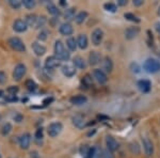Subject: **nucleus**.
<instances>
[{"label":"nucleus","mask_w":160,"mask_h":158,"mask_svg":"<svg viewBox=\"0 0 160 158\" xmlns=\"http://www.w3.org/2000/svg\"><path fill=\"white\" fill-rule=\"evenodd\" d=\"M55 55L60 61H68L71 58V54L64 47V44L60 40L56 41L55 43Z\"/></svg>","instance_id":"obj_1"},{"label":"nucleus","mask_w":160,"mask_h":158,"mask_svg":"<svg viewBox=\"0 0 160 158\" xmlns=\"http://www.w3.org/2000/svg\"><path fill=\"white\" fill-rule=\"evenodd\" d=\"M143 69H145L148 73L149 74H154L160 69V63L159 61H157L156 59H148L143 64Z\"/></svg>","instance_id":"obj_2"},{"label":"nucleus","mask_w":160,"mask_h":158,"mask_svg":"<svg viewBox=\"0 0 160 158\" xmlns=\"http://www.w3.org/2000/svg\"><path fill=\"white\" fill-rule=\"evenodd\" d=\"M9 45L16 51H20V53H24V51H26L25 44L19 38L14 37V38H9Z\"/></svg>","instance_id":"obj_3"},{"label":"nucleus","mask_w":160,"mask_h":158,"mask_svg":"<svg viewBox=\"0 0 160 158\" xmlns=\"http://www.w3.org/2000/svg\"><path fill=\"white\" fill-rule=\"evenodd\" d=\"M62 129H63V125H62V123L60 122H53V123H51L48 125L47 127V133L49 135L50 137H57L59 134L62 131Z\"/></svg>","instance_id":"obj_4"},{"label":"nucleus","mask_w":160,"mask_h":158,"mask_svg":"<svg viewBox=\"0 0 160 158\" xmlns=\"http://www.w3.org/2000/svg\"><path fill=\"white\" fill-rule=\"evenodd\" d=\"M26 72H27V69H26L25 64L18 63L15 66L14 71H13V79L16 80V81H19V80L25 76Z\"/></svg>","instance_id":"obj_5"},{"label":"nucleus","mask_w":160,"mask_h":158,"mask_svg":"<svg viewBox=\"0 0 160 158\" xmlns=\"http://www.w3.org/2000/svg\"><path fill=\"white\" fill-rule=\"evenodd\" d=\"M93 78L100 84H104L108 81L107 74L100 69H95L94 71H93Z\"/></svg>","instance_id":"obj_6"},{"label":"nucleus","mask_w":160,"mask_h":158,"mask_svg":"<svg viewBox=\"0 0 160 158\" xmlns=\"http://www.w3.org/2000/svg\"><path fill=\"white\" fill-rule=\"evenodd\" d=\"M102 38H104V31H102V29L97 28V29H95L92 32L91 40H92V43L94 44L95 46L100 45V43L102 42Z\"/></svg>","instance_id":"obj_7"},{"label":"nucleus","mask_w":160,"mask_h":158,"mask_svg":"<svg viewBox=\"0 0 160 158\" xmlns=\"http://www.w3.org/2000/svg\"><path fill=\"white\" fill-rule=\"evenodd\" d=\"M60 66V60L56 56H50L46 59L45 61V67L47 69H53L56 67Z\"/></svg>","instance_id":"obj_8"},{"label":"nucleus","mask_w":160,"mask_h":158,"mask_svg":"<svg viewBox=\"0 0 160 158\" xmlns=\"http://www.w3.org/2000/svg\"><path fill=\"white\" fill-rule=\"evenodd\" d=\"M106 145H107V150H109L110 152H115L118 149V141L113 138L112 136H107L106 137Z\"/></svg>","instance_id":"obj_9"},{"label":"nucleus","mask_w":160,"mask_h":158,"mask_svg":"<svg viewBox=\"0 0 160 158\" xmlns=\"http://www.w3.org/2000/svg\"><path fill=\"white\" fill-rule=\"evenodd\" d=\"M95 153V147H91L89 145H82L80 147V154L83 158H93Z\"/></svg>","instance_id":"obj_10"},{"label":"nucleus","mask_w":160,"mask_h":158,"mask_svg":"<svg viewBox=\"0 0 160 158\" xmlns=\"http://www.w3.org/2000/svg\"><path fill=\"white\" fill-rule=\"evenodd\" d=\"M142 143H143V147H144V151H145V154L148 156H152L154 153V144L153 142L151 141L148 138H143L142 139Z\"/></svg>","instance_id":"obj_11"},{"label":"nucleus","mask_w":160,"mask_h":158,"mask_svg":"<svg viewBox=\"0 0 160 158\" xmlns=\"http://www.w3.org/2000/svg\"><path fill=\"white\" fill-rule=\"evenodd\" d=\"M139 33H140V28L139 27H129L125 30L124 34H125V38L127 40H132L136 37H138Z\"/></svg>","instance_id":"obj_12"},{"label":"nucleus","mask_w":160,"mask_h":158,"mask_svg":"<svg viewBox=\"0 0 160 158\" xmlns=\"http://www.w3.org/2000/svg\"><path fill=\"white\" fill-rule=\"evenodd\" d=\"M30 142H31V136L29 133H25L24 135L20 136L19 145L22 150H27L30 146Z\"/></svg>","instance_id":"obj_13"},{"label":"nucleus","mask_w":160,"mask_h":158,"mask_svg":"<svg viewBox=\"0 0 160 158\" xmlns=\"http://www.w3.org/2000/svg\"><path fill=\"white\" fill-rule=\"evenodd\" d=\"M102 61V55L96 50H93L89 55V63L90 65H96Z\"/></svg>","instance_id":"obj_14"},{"label":"nucleus","mask_w":160,"mask_h":158,"mask_svg":"<svg viewBox=\"0 0 160 158\" xmlns=\"http://www.w3.org/2000/svg\"><path fill=\"white\" fill-rule=\"evenodd\" d=\"M72 121H73V124L77 128L81 129L86 126V119L81 115H75L73 118H72Z\"/></svg>","instance_id":"obj_15"},{"label":"nucleus","mask_w":160,"mask_h":158,"mask_svg":"<svg viewBox=\"0 0 160 158\" xmlns=\"http://www.w3.org/2000/svg\"><path fill=\"white\" fill-rule=\"evenodd\" d=\"M27 28H28L27 24H26L25 20H22V19H16L14 22V24H13V29L19 33L25 32V31L27 30Z\"/></svg>","instance_id":"obj_16"},{"label":"nucleus","mask_w":160,"mask_h":158,"mask_svg":"<svg viewBox=\"0 0 160 158\" xmlns=\"http://www.w3.org/2000/svg\"><path fill=\"white\" fill-rule=\"evenodd\" d=\"M59 31L63 35H72L74 32V28L69 23H63L59 28Z\"/></svg>","instance_id":"obj_17"},{"label":"nucleus","mask_w":160,"mask_h":158,"mask_svg":"<svg viewBox=\"0 0 160 158\" xmlns=\"http://www.w3.org/2000/svg\"><path fill=\"white\" fill-rule=\"evenodd\" d=\"M31 47H32L33 51H34V54L38 57L45 55L46 53V47L44 45H42V44L38 43V42H33L32 45H31Z\"/></svg>","instance_id":"obj_18"},{"label":"nucleus","mask_w":160,"mask_h":158,"mask_svg":"<svg viewBox=\"0 0 160 158\" xmlns=\"http://www.w3.org/2000/svg\"><path fill=\"white\" fill-rule=\"evenodd\" d=\"M113 69V61L110 57H105L102 60V71L107 72V73H111Z\"/></svg>","instance_id":"obj_19"},{"label":"nucleus","mask_w":160,"mask_h":158,"mask_svg":"<svg viewBox=\"0 0 160 158\" xmlns=\"http://www.w3.org/2000/svg\"><path fill=\"white\" fill-rule=\"evenodd\" d=\"M138 88L142 92H148L152 88V84L148 79H142L138 81Z\"/></svg>","instance_id":"obj_20"},{"label":"nucleus","mask_w":160,"mask_h":158,"mask_svg":"<svg viewBox=\"0 0 160 158\" xmlns=\"http://www.w3.org/2000/svg\"><path fill=\"white\" fill-rule=\"evenodd\" d=\"M73 64L75 65V67L80 69H84L87 67L86 61H84V59L82 58V57H80V56H76L73 59Z\"/></svg>","instance_id":"obj_21"},{"label":"nucleus","mask_w":160,"mask_h":158,"mask_svg":"<svg viewBox=\"0 0 160 158\" xmlns=\"http://www.w3.org/2000/svg\"><path fill=\"white\" fill-rule=\"evenodd\" d=\"M88 102V98L84 95H76V96L71 98V103L74 105L80 106V105H84Z\"/></svg>","instance_id":"obj_22"},{"label":"nucleus","mask_w":160,"mask_h":158,"mask_svg":"<svg viewBox=\"0 0 160 158\" xmlns=\"http://www.w3.org/2000/svg\"><path fill=\"white\" fill-rule=\"evenodd\" d=\"M62 73L66 77H73L74 75H76V67L72 65H64L62 66Z\"/></svg>","instance_id":"obj_23"},{"label":"nucleus","mask_w":160,"mask_h":158,"mask_svg":"<svg viewBox=\"0 0 160 158\" xmlns=\"http://www.w3.org/2000/svg\"><path fill=\"white\" fill-rule=\"evenodd\" d=\"M77 45L80 49H86L88 47V38L86 34H79L77 38Z\"/></svg>","instance_id":"obj_24"},{"label":"nucleus","mask_w":160,"mask_h":158,"mask_svg":"<svg viewBox=\"0 0 160 158\" xmlns=\"http://www.w3.org/2000/svg\"><path fill=\"white\" fill-rule=\"evenodd\" d=\"M37 20H38V16L35 14H28L26 16L25 23L27 24L28 27H34L37 25Z\"/></svg>","instance_id":"obj_25"},{"label":"nucleus","mask_w":160,"mask_h":158,"mask_svg":"<svg viewBox=\"0 0 160 158\" xmlns=\"http://www.w3.org/2000/svg\"><path fill=\"white\" fill-rule=\"evenodd\" d=\"M75 13H76V10L74 9V8H71V9H68L64 13V17H65V19L68 22H71V20L75 19V17H76V15H75Z\"/></svg>","instance_id":"obj_26"},{"label":"nucleus","mask_w":160,"mask_h":158,"mask_svg":"<svg viewBox=\"0 0 160 158\" xmlns=\"http://www.w3.org/2000/svg\"><path fill=\"white\" fill-rule=\"evenodd\" d=\"M87 17H88V12L86 11H81V12H79L78 14L76 15V17H75V22L77 23V24H82V23L84 22V20L87 19Z\"/></svg>","instance_id":"obj_27"},{"label":"nucleus","mask_w":160,"mask_h":158,"mask_svg":"<svg viewBox=\"0 0 160 158\" xmlns=\"http://www.w3.org/2000/svg\"><path fill=\"white\" fill-rule=\"evenodd\" d=\"M66 46L68 47L69 50H72V51H75L77 49V41L75 40L74 38H68V40H66Z\"/></svg>","instance_id":"obj_28"},{"label":"nucleus","mask_w":160,"mask_h":158,"mask_svg":"<svg viewBox=\"0 0 160 158\" xmlns=\"http://www.w3.org/2000/svg\"><path fill=\"white\" fill-rule=\"evenodd\" d=\"M129 150H130V152L132 153V154H135V155H139V154H140V152H141L140 145H139L138 142H136V141H132V142H130V143H129Z\"/></svg>","instance_id":"obj_29"},{"label":"nucleus","mask_w":160,"mask_h":158,"mask_svg":"<svg viewBox=\"0 0 160 158\" xmlns=\"http://www.w3.org/2000/svg\"><path fill=\"white\" fill-rule=\"evenodd\" d=\"M47 11L50 13V14L52 15H59L60 14V11H59V9L57 8L53 3H49L47 6Z\"/></svg>","instance_id":"obj_30"},{"label":"nucleus","mask_w":160,"mask_h":158,"mask_svg":"<svg viewBox=\"0 0 160 158\" xmlns=\"http://www.w3.org/2000/svg\"><path fill=\"white\" fill-rule=\"evenodd\" d=\"M25 84H26V87H27V89L29 90V91H34V90L38 88L37 84H35L32 79H28L27 81L25 82Z\"/></svg>","instance_id":"obj_31"},{"label":"nucleus","mask_w":160,"mask_h":158,"mask_svg":"<svg viewBox=\"0 0 160 158\" xmlns=\"http://www.w3.org/2000/svg\"><path fill=\"white\" fill-rule=\"evenodd\" d=\"M104 8H105L106 10H107L108 12H111V13L117 12V10H118L117 6H115L114 3H112V2H107V3H105Z\"/></svg>","instance_id":"obj_32"},{"label":"nucleus","mask_w":160,"mask_h":158,"mask_svg":"<svg viewBox=\"0 0 160 158\" xmlns=\"http://www.w3.org/2000/svg\"><path fill=\"white\" fill-rule=\"evenodd\" d=\"M124 17H125L126 19L130 20V22H133V23H139V22H140V19H139L136 15H133L132 13H125V14H124Z\"/></svg>","instance_id":"obj_33"},{"label":"nucleus","mask_w":160,"mask_h":158,"mask_svg":"<svg viewBox=\"0 0 160 158\" xmlns=\"http://www.w3.org/2000/svg\"><path fill=\"white\" fill-rule=\"evenodd\" d=\"M22 3L24 4V7L27 8V9H33V8L35 7V4H37V2H35L34 0H22Z\"/></svg>","instance_id":"obj_34"},{"label":"nucleus","mask_w":160,"mask_h":158,"mask_svg":"<svg viewBox=\"0 0 160 158\" xmlns=\"http://www.w3.org/2000/svg\"><path fill=\"white\" fill-rule=\"evenodd\" d=\"M46 22H47V18H46V16H44V15H42V16H40V17H38V20H37V25H35V28H41V27H43V26L46 24Z\"/></svg>","instance_id":"obj_35"},{"label":"nucleus","mask_w":160,"mask_h":158,"mask_svg":"<svg viewBox=\"0 0 160 158\" xmlns=\"http://www.w3.org/2000/svg\"><path fill=\"white\" fill-rule=\"evenodd\" d=\"M11 130H12V125L10 123H7V124H4L3 127L1 129V134L3 135V136H7V135H9L11 133Z\"/></svg>","instance_id":"obj_36"},{"label":"nucleus","mask_w":160,"mask_h":158,"mask_svg":"<svg viewBox=\"0 0 160 158\" xmlns=\"http://www.w3.org/2000/svg\"><path fill=\"white\" fill-rule=\"evenodd\" d=\"M82 82H83V84L87 85V87H90V85H92V84H93L92 76H91V75H89V74H87L86 76L82 78Z\"/></svg>","instance_id":"obj_37"},{"label":"nucleus","mask_w":160,"mask_h":158,"mask_svg":"<svg viewBox=\"0 0 160 158\" xmlns=\"http://www.w3.org/2000/svg\"><path fill=\"white\" fill-rule=\"evenodd\" d=\"M93 158H105L104 151L102 149H98V147H95V153Z\"/></svg>","instance_id":"obj_38"},{"label":"nucleus","mask_w":160,"mask_h":158,"mask_svg":"<svg viewBox=\"0 0 160 158\" xmlns=\"http://www.w3.org/2000/svg\"><path fill=\"white\" fill-rule=\"evenodd\" d=\"M9 3H10V6L15 10H18L20 6H22V2L18 1V0H10Z\"/></svg>","instance_id":"obj_39"},{"label":"nucleus","mask_w":160,"mask_h":158,"mask_svg":"<svg viewBox=\"0 0 160 158\" xmlns=\"http://www.w3.org/2000/svg\"><path fill=\"white\" fill-rule=\"evenodd\" d=\"M130 69H131V72H133V73H140L141 67L137 62H132V63L130 64Z\"/></svg>","instance_id":"obj_40"},{"label":"nucleus","mask_w":160,"mask_h":158,"mask_svg":"<svg viewBox=\"0 0 160 158\" xmlns=\"http://www.w3.org/2000/svg\"><path fill=\"white\" fill-rule=\"evenodd\" d=\"M4 99L9 103H15L18 100V97L16 96V94H10V95H7V96L4 97Z\"/></svg>","instance_id":"obj_41"},{"label":"nucleus","mask_w":160,"mask_h":158,"mask_svg":"<svg viewBox=\"0 0 160 158\" xmlns=\"http://www.w3.org/2000/svg\"><path fill=\"white\" fill-rule=\"evenodd\" d=\"M47 37H48V32L46 30H42L38 35V38L40 41H46L47 40Z\"/></svg>","instance_id":"obj_42"},{"label":"nucleus","mask_w":160,"mask_h":158,"mask_svg":"<svg viewBox=\"0 0 160 158\" xmlns=\"http://www.w3.org/2000/svg\"><path fill=\"white\" fill-rule=\"evenodd\" d=\"M43 137H44L43 128H38L37 131H35V139L40 140V139H43Z\"/></svg>","instance_id":"obj_43"},{"label":"nucleus","mask_w":160,"mask_h":158,"mask_svg":"<svg viewBox=\"0 0 160 158\" xmlns=\"http://www.w3.org/2000/svg\"><path fill=\"white\" fill-rule=\"evenodd\" d=\"M8 92H9L10 94H16V93L18 92V87H16V85H11V87L8 88Z\"/></svg>","instance_id":"obj_44"},{"label":"nucleus","mask_w":160,"mask_h":158,"mask_svg":"<svg viewBox=\"0 0 160 158\" xmlns=\"http://www.w3.org/2000/svg\"><path fill=\"white\" fill-rule=\"evenodd\" d=\"M6 80H7L6 73H4V72H2V71H0V84H4V82H6Z\"/></svg>","instance_id":"obj_45"},{"label":"nucleus","mask_w":160,"mask_h":158,"mask_svg":"<svg viewBox=\"0 0 160 158\" xmlns=\"http://www.w3.org/2000/svg\"><path fill=\"white\" fill-rule=\"evenodd\" d=\"M104 154H105V158H114L113 153L110 152L109 150H106V151H104Z\"/></svg>","instance_id":"obj_46"},{"label":"nucleus","mask_w":160,"mask_h":158,"mask_svg":"<svg viewBox=\"0 0 160 158\" xmlns=\"http://www.w3.org/2000/svg\"><path fill=\"white\" fill-rule=\"evenodd\" d=\"M132 3H133V6H135V7H140V6L143 4V0H133Z\"/></svg>","instance_id":"obj_47"},{"label":"nucleus","mask_w":160,"mask_h":158,"mask_svg":"<svg viewBox=\"0 0 160 158\" xmlns=\"http://www.w3.org/2000/svg\"><path fill=\"white\" fill-rule=\"evenodd\" d=\"M14 120L16 122H22V115H19V113H17V115L14 116Z\"/></svg>","instance_id":"obj_48"},{"label":"nucleus","mask_w":160,"mask_h":158,"mask_svg":"<svg viewBox=\"0 0 160 158\" xmlns=\"http://www.w3.org/2000/svg\"><path fill=\"white\" fill-rule=\"evenodd\" d=\"M118 4L122 7L126 6V4H127V0H118Z\"/></svg>","instance_id":"obj_49"},{"label":"nucleus","mask_w":160,"mask_h":158,"mask_svg":"<svg viewBox=\"0 0 160 158\" xmlns=\"http://www.w3.org/2000/svg\"><path fill=\"white\" fill-rule=\"evenodd\" d=\"M31 158H40V156H38V152H31Z\"/></svg>","instance_id":"obj_50"},{"label":"nucleus","mask_w":160,"mask_h":158,"mask_svg":"<svg viewBox=\"0 0 160 158\" xmlns=\"http://www.w3.org/2000/svg\"><path fill=\"white\" fill-rule=\"evenodd\" d=\"M155 29L158 33H160V22H157L156 24H155Z\"/></svg>","instance_id":"obj_51"},{"label":"nucleus","mask_w":160,"mask_h":158,"mask_svg":"<svg viewBox=\"0 0 160 158\" xmlns=\"http://www.w3.org/2000/svg\"><path fill=\"white\" fill-rule=\"evenodd\" d=\"M53 100V98L52 97H50V98H46L45 100H44V105H48V104H50L51 102Z\"/></svg>","instance_id":"obj_52"},{"label":"nucleus","mask_w":160,"mask_h":158,"mask_svg":"<svg viewBox=\"0 0 160 158\" xmlns=\"http://www.w3.org/2000/svg\"><path fill=\"white\" fill-rule=\"evenodd\" d=\"M60 4H61V6H63V7H66V2L64 1V0H60Z\"/></svg>","instance_id":"obj_53"},{"label":"nucleus","mask_w":160,"mask_h":158,"mask_svg":"<svg viewBox=\"0 0 160 158\" xmlns=\"http://www.w3.org/2000/svg\"><path fill=\"white\" fill-rule=\"evenodd\" d=\"M2 95H3V91H2V90H0V97H1Z\"/></svg>","instance_id":"obj_54"},{"label":"nucleus","mask_w":160,"mask_h":158,"mask_svg":"<svg viewBox=\"0 0 160 158\" xmlns=\"http://www.w3.org/2000/svg\"><path fill=\"white\" fill-rule=\"evenodd\" d=\"M158 15H159V16H160V7L158 8Z\"/></svg>","instance_id":"obj_55"},{"label":"nucleus","mask_w":160,"mask_h":158,"mask_svg":"<svg viewBox=\"0 0 160 158\" xmlns=\"http://www.w3.org/2000/svg\"><path fill=\"white\" fill-rule=\"evenodd\" d=\"M0 120H1V116H0Z\"/></svg>","instance_id":"obj_56"},{"label":"nucleus","mask_w":160,"mask_h":158,"mask_svg":"<svg viewBox=\"0 0 160 158\" xmlns=\"http://www.w3.org/2000/svg\"><path fill=\"white\" fill-rule=\"evenodd\" d=\"M0 158H1V157H0Z\"/></svg>","instance_id":"obj_57"}]
</instances>
